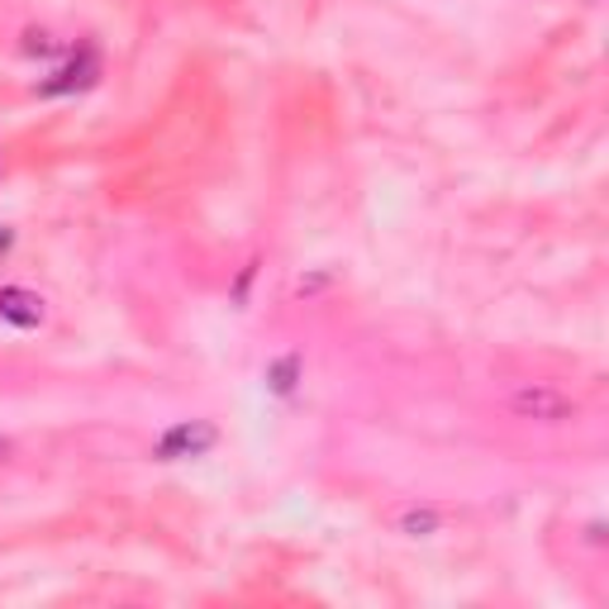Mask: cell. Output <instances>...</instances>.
<instances>
[{
	"instance_id": "6da1fadb",
	"label": "cell",
	"mask_w": 609,
	"mask_h": 609,
	"mask_svg": "<svg viewBox=\"0 0 609 609\" xmlns=\"http://www.w3.org/2000/svg\"><path fill=\"white\" fill-rule=\"evenodd\" d=\"M215 424H205V419H191V424H172V429L162 434V443H158V458L162 462H181V458H200V452H210L215 448Z\"/></svg>"
},
{
	"instance_id": "7a4b0ae2",
	"label": "cell",
	"mask_w": 609,
	"mask_h": 609,
	"mask_svg": "<svg viewBox=\"0 0 609 609\" xmlns=\"http://www.w3.org/2000/svg\"><path fill=\"white\" fill-rule=\"evenodd\" d=\"M520 414H528V419H572L576 414V405L567 395H557V391H548V386H534V391H520L510 400Z\"/></svg>"
},
{
	"instance_id": "3957f363",
	"label": "cell",
	"mask_w": 609,
	"mask_h": 609,
	"mask_svg": "<svg viewBox=\"0 0 609 609\" xmlns=\"http://www.w3.org/2000/svg\"><path fill=\"white\" fill-rule=\"evenodd\" d=\"M0 319L20 324V329H34V324H44V295H34L24 287H0Z\"/></svg>"
},
{
	"instance_id": "277c9868",
	"label": "cell",
	"mask_w": 609,
	"mask_h": 609,
	"mask_svg": "<svg viewBox=\"0 0 609 609\" xmlns=\"http://www.w3.org/2000/svg\"><path fill=\"white\" fill-rule=\"evenodd\" d=\"M96 58H90V53H82V58H72L68 62V68H62L58 76H53V82H44V86H38V90H44V96H62V90H86L90 82H96Z\"/></svg>"
},
{
	"instance_id": "5b68a950",
	"label": "cell",
	"mask_w": 609,
	"mask_h": 609,
	"mask_svg": "<svg viewBox=\"0 0 609 609\" xmlns=\"http://www.w3.org/2000/svg\"><path fill=\"white\" fill-rule=\"evenodd\" d=\"M295 372H301V362H295V357H281V362H277V367H271V372H267V381H271V391H281V395H287V391H291V386H295Z\"/></svg>"
},
{
	"instance_id": "8992f818",
	"label": "cell",
	"mask_w": 609,
	"mask_h": 609,
	"mask_svg": "<svg viewBox=\"0 0 609 609\" xmlns=\"http://www.w3.org/2000/svg\"><path fill=\"white\" fill-rule=\"evenodd\" d=\"M434 528H438V514H429V510L405 514V534H434Z\"/></svg>"
},
{
	"instance_id": "52a82bcc",
	"label": "cell",
	"mask_w": 609,
	"mask_h": 609,
	"mask_svg": "<svg viewBox=\"0 0 609 609\" xmlns=\"http://www.w3.org/2000/svg\"><path fill=\"white\" fill-rule=\"evenodd\" d=\"M5 243H10V233H5V229H0V248H5Z\"/></svg>"
}]
</instances>
